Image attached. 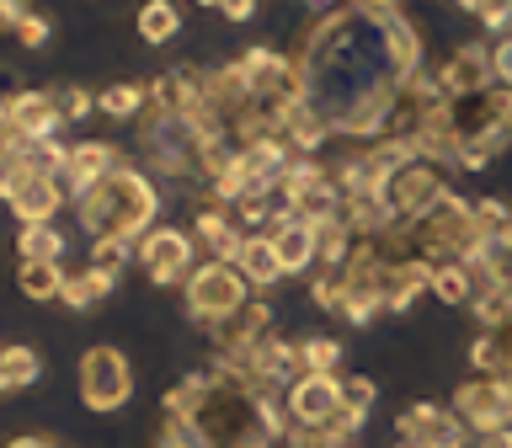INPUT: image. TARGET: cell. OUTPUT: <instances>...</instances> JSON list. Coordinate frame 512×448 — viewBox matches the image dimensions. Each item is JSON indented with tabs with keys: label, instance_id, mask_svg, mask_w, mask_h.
I'll return each instance as SVG.
<instances>
[{
	"label": "cell",
	"instance_id": "cell-5",
	"mask_svg": "<svg viewBox=\"0 0 512 448\" xmlns=\"http://www.w3.org/2000/svg\"><path fill=\"white\" fill-rule=\"evenodd\" d=\"M448 406H454L459 422L480 438V432L512 427V384H507V379H491V374H475V379L459 384Z\"/></svg>",
	"mask_w": 512,
	"mask_h": 448
},
{
	"label": "cell",
	"instance_id": "cell-35",
	"mask_svg": "<svg viewBox=\"0 0 512 448\" xmlns=\"http://www.w3.org/2000/svg\"><path fill=\"white\" fill-rule=\"evenodd\" d=\"M342 6L358 16V22H368V27H379L384 16H395L400 11V0H342Z\"/></svg>",
	"mask_w": 512,
	"mask_h": 448
},
{
	"label": "cell",
	"instance_id": "cell-18",
	"mask_svg": "<svg viewBox=\"0 0 512 448\" xmlns=\"http://www.w3.org/2000/svg\"><path fill=\"white\" fill-rule=\"evenodd\" d=\"M283 139L294 144V155H310V160H315V150H320V144H326V139H336V128H331V112L320 107L315 96H310V102H294V107L283 112Z\"/></svg>",
	"mask_w": 512,
	"mask_h": 448
},
{
	"label": "cell",
	"instance_id": "cell-14",
	"mask_svg": "<svg viewBox=\"0 0 512 448\" xmlns=\"http://www.w3.org/2000/svg\"><path fill=\"white\" fill-rule=\"evenodd\" d=\"M272 251H278V262H283V278H299V272H310L320 267V235H315V224H304L294 214H278L272 219Z\"/></svg>",
	"mask_w": 512,
	"mask_h": 448
},
{
	"label": "cell",
	"instance_id": "cell-26",
	"mask_svg": "<svg viewBox=\"0 0 512 448\" xmlns=\"http://www.w3.org/2000/svg\"><path fill=\"white\" fill-rule=\"evenodd\" d=\"M315 235H320V267L342 272V267H347V256H352V246H358V235H352L342 219H326V224H315Z\"/></svg>",
	"mask_w": 512,
	"mask_h": 448
},
{
	"label": "cell",
	"instance_id": "cell-20",
	"mask_svg": "<svg viewBox=\"0 0 512 448\" xmlns=\"http://www.w3.org/2000/svg\"><path fill=\"white\" fill-rule=\"evenodd\" d=\"M118 278L123 272H107V267H96V262H86L80 272H70V278H64V304H70V310H91V304H102L112 288H118Z\"/></svg>",
	"mask_w": 512,
	"mask_h": 448
},
{
	"label": "cell",
	"instance_id": "cell-15",
	"mask_svg": "<svg viewBox=\"0 0 512 448\" xmlns=\"http://www.w3.org/2000/svg\"><path fill=\"white\" fill-rule=\"evenodd\" d=\"M304 374V358H299V342H283V336H262L251 347V384L256 390H288Z\"/></svg>",
	"mask_w": 512,
	"mask_h": 448
},
{
	"label": "cell",
	"instance_id": "cell-34",
	"mask_svg": "<svg viewBox=\"0 0 512 448\" xmlns=\"http://www.w3.org/2000/svg\"><path fill=\"white\" fill-rule=\"evenodd\" d=\"M128 256H134V246H123V240H96V246H91V262L107 267V272H123Z\"/></svg>",
	"mask_w": 512,
	"mask_h": 448
},
{
	"label": "cell",
	"instance_id": "cell-19",
	"mask_svg": "<svg viewBox=\"0 0 512 448\" xmlns=\"http://www.w3.org/2000/svg\"><path fill=\"white\" fill-rule=\"evenodd\" d=\"M43 379V352L27 347V342H6L0 347V395H16L27 384Z\"/></svg>",
	"mask_w": 512,
	"mask_h": 448
},
{
	"label": "cell",
	"instance_id": "cell-33",
	"mask_svg": "<svg viewBox=\"0 0 512 448\" xmlns=\"http://www.w3.org/2000/svg\"><path fill=\"white\" fill-rule=\"evenodd\" d=\"M22 48H43L48 38H54V27H48V16H38V11H27L22 22H16V32H11Z\"/></svg>",
	"mask_w": 512,
	"mask_h": 448
},
{
	"label": "cell",
	"instance_id": "cell-44",
	"mask_svg": "<svg viewBox=\"0 0 512 448\" xmlns=\"http://www.w3.org/2000/svg\"><path fill=\"white\" fill-rule=\"evenodd\" d=\"M48 448H59V443H48Z\"/></svg>",
	"mask_w": 512,
	"mask_h": 448
},
{
	"label": "cell",
	"instance_id": "cell-36",
	"mask_svg": "<svg viewBox=\"0 0 512 448\" xmlns=\"http://www.w3.org/2000/svg\"><path fill=\"white\" fill-rule=\"evenodd\" d=\"M491 80L512 91V38H496L491 43Z\"/></svg>",
	"mask_w": 512,
	"mask_h": 448
},
{
	"label": "cell",
	"instance_id": "cell-9",
	"mask_svg": "<svg viewBox=\"0 0 512 448\" xmlns=\"http://www.w3.org/2000/svg\"><path fill=\"white\" fill-rule=\"evenodd\" d=\"M128 160H123V150L112 139H80V144H70V166H64V192L70 198H86L91 187H102L112 171H123Z\"/></svg>",
	"mask_w": 512,
	"mask_h": 448
},
{
	"label": "cell",
	"instance_id": "cell-43",
	"mask_svg": "<svg viewBox=\"0 0 512 448\" xmlns=\"http://www.w3.org/2000/svg\"><path fill=\"white\" fill-rule=\"evenodd\" d=\"M507 246H512V230H507Z\"/></svg>",
	"mask_w": 512,
	"mask_h": 448
},
{
	"label": "cell",
	"instance_id": "cell-10",
	"mask_svg": "<svg viewBox=\"0 0 512 448\" xmlns=\"http://www.w3.org/2000/svg\"><path fill=\"white\" fill-rule=\"evenodd\" d=\"M187 235H192V246H198L203 262H235L240 246H246V230L235 224V214L224 203H198Z\"/></svg>",
	"mask_w": 512,
	"mask_h": 448
},
{
	"label": "cell",
	"instance_id": "cell-31",
	"mask_svg": "<svg viewBox=\"0 0 512 448\" xmlns=\"http://www.w3.org/2000/svg\"><path fill=\"white\" fill-rule=\"evenodd\" d=\"M374 400H379V384H374V379H363V374L342 379V406H347V411L368 416V411H374Z\"/></svg>",
	"mask_w": 512,
	"mask_h": 448
},
{
	"label": "cell",
	"instance_id": "cell-12",
	"mask_svg": "<svg viewBox=\"0 0 512 448\" xmlns=\"http://www.w3.org/2000/svg\"><path fill=\"white\" fill-rule=\"evenodd\" d=\"M6 118L16 123V134H22L27 144H43V139H59L64 128V112L54 102V91H38V86H22L6 102Z\"/></svg>",
	"mask_w": 512,
	"mask_h": 448
},
{
	"label": "cell",
	"instance_id": "cell-17",
	"mask_svg": "<svg viewBox=\"0 0 512 448\" xmlns=\"http://www.w3.org/2000/svg\"><path fill=\"white\" fill-rule=\"evenodd\" d=\"M422 294H432V262H422V256H400V262H390V272H384V315L411 310Z\"/></svg>",
	"mask_w": 512,
	"mask_h": 448
},
{
	"label": "cell",
	"instance_id": "cell-27",
	"mask_svg": "<svg viewBox=\"0 0 512 448\" xmlns=\"http://www.w3.org/2000/svg\"><path fill=\"white\" fill-rule=\"evenodd\" d=\"M432 294L443 304H475V283H470V272H464V262L432 267Z\"/></svg>",
	"mask_w": 512,
	"mask_h": 448
},
{
	"label": "cell",
	"instance_id": "cell-4",
	"mask_svg": "<svg viewBox=\"0 0 512 448\" xmlns=\"http://www.w3.org/2000/svg\"><path fill=\"white\" fill-rule=\"evenodd\" d=\"M144 278L155 288H182L192 278V267H198V246H192L187 230H171V224H155L150 235L134 246Z\"/></svg>",
	"mask_w": 512,
	"mask_h": 448
},
{
	"label": "cell",
	"instance_id": "cell-23",
	"mask_svg": "<svg viewBox=\"0 0 512 448\" xmlns=\"http://www.w3.org/2000/svg\"><path fill=\"white\" fill-rule=\"evenodd\" d=\"M96 107H102L107 118H118V123L139 118V112L150 107V80H112V86L96 96Z\"/></svg>",
	"mask_w": 512,
	"mask_h": 448
},
{
	"label": "cell",
	"instance_id": "cell-42",
	"mask_svg": "<svg viewBox=\"0 0 512 448\" xmlns=\"http://www.w3.org/2000/svg\"><path fill=\"white\" fill-rule=\"evenodd\" d=\"M198 6H214V11H219V6H224V0H198Z\"/></svg>",
	"mask_w": 512,
	"mask_h": 448
},
{
	"label": "cell",
	"instance_id": "cell-7",
	"mask_svg": "<svg viewBox=\"0 0 512 448\" xmlns=\"http://www.w3.org/2000/svg\"><path fill=\"white\" fill-rule=\"evenodd\" d=\"M400 438L416 448H464L470 443V427L459 422L454 406H432V400H416V406L400 411Z\"/></svg>",
	"mask_w": 512,
	"mask_h": 448
},
{
	"label": "cell",
	"instance_id": "cell-8",
	"mask_svg": "<svg viewBox=\"0 0 512 448\" xmlns=\"http://www.w3.org/2000/svg\"><path fill=\"white\" fill-rule=\"evenodd\" d=\"M288 422L294 427H326L336 411H342V379L336 374H299L283 390Z\"/></svg>",
	"mask_w": 512,
	"mask_h": 448
},
{
	"label": "cell",
	"instance_id": "cell-38",
	"mask_svg": "<svg viewBox=\"0 0 512 448\" xmlns=\"http://www.w3.org/2000/svg\"><path fill=\"white\" fill-rule=\"evenodd\" d=\"M219 11L230 16V22H251V16H256V0H224Z\"/></svg>",
	"mask_w": 512,
	"mask_h": 448
},
{
	"label": "cell",
	"instance_id": "cell-30",
	"mask_svg": "<svg viewBox=\"0 0 512 448\" xmlns=\"http://www.w3.org/2000/svg\"><path fill=\"white\" fill-rule=\"evenodd\" d=\"M310 299H315L326 315H342V272L320 267L315 278H310Z\"/></svg>",
	"mask_w": 512,
	"mask_h": 448
},
{
	"label": "cell",
	"instance_id": "cell-37",
	"mask_svg": "<svg viewBox=\"0 0 512 448\" xmlns=\"http://www.w3.org/2000/svg\"><path fill=\"white\" fill-rule=\"evenodd\" d=\"M22 16H27V0H0V32H16Z\"/></svg>",
	"mask_w": 512,
	"mask_h": 448
},
{
	"label": "cell",
	"instance_id": "cell-39",
	"mask_svg": "<svg viewBox=\"0 0 512 448\" xmlns=\"http://www.w3.org/2000/svg\"><path fill=\"white\" fill-rule=\"evenodd\" d=\"M475 448H512V427H496V432H480Z\"/></svg>",
	"mask_w": 512,
	"mask_h": 448
},
{
	"label": "cell",
	"instance_id": "cell-41",
	"mask_svg": "<svg viewBox=\"0 0 512 448\" xmlns=\"http://www.w3.org/2000/svg\"><path fill=\"white\" fill-rule=\"evenodd\" d=\"M454 6H459V11H480L486 0H454Z\"/></svg>",
	"mask_w": 512,
	"mask_h": 448
},
{
	"label": "cell",
	"instance_id": "cell-32",
	"mask_svg": "<svg viewBox=\"0 0 512 448\" xmlns=\"http://www.w3.org/2000/svg\"><path fill=\"white\" fill-rule=\"evenodd\" d=\"M54 102L64 112V123H80L86 112H96V96L86 86H54Z\"/></svg>",
	"mask_w": 512,
	"mask_h": 448
},
{
	"label": "cell",
	"instance_id": "cell-6",
	"mask_svg": "<svg viewBox=\"0 0 512 448\" xmlns=\"http://www.w3.org/2000/svg\"><path fill=\"white\" fill-rule=\"evenodd\" d=\"M443 176H438V166L432 160H406L390 182H384V203H390V214L395 219H422L432 203L443 198Z\"/></svg>",
	"mask_w": 512,
	"mask_h": 448
},
{
	"label": "cell",
	"instance_id": "cell-25",
	"mask_svg": "<svg viewBox=\"0 0 512 448\" xmlns=\"http://www.w3.org/2000/svg\"><path fill=\"white\" fill-rule=\"evenodd\" d=\"M16 251H22V262H64L59 224H22L16 230Z\"/></svg>",
	"mask_w": 512,
	"mask_h": 448
},
{
	"label": "cell",
	"instance_id": "cell-11",
	"mask_svg": "<svg viewBox=\"0 0 512 448\" xmlns=\"http://www.w3.org/2000/svg\"><path fill=\"white\" fill-rule=\"evenodd\" d=\"M432 75H438L443 96H480V91L496 86V80H491V48L486 43H459Z\"/></svg>",
	"mask_w": 512,
	"mask_h": 448
},
{
	"label": "cell",
	"instance_id": "cell-3",
	"mask_svg": "<svg viewBox=\"0 0 512 448\" xmlns=\"http://www.w3.org/2000/svg\"><path fill=\"white\" fill-rule=\"evenodd\" d=\"M80 400H86V411L96 416H112L123 411L128 400H134V368L118 347H86L80 352Z\"/></svg>",
	"mask_w": 512,
	"mask_h": 448
},
{
	"label": "cell",
	"instance_id": "cell-1",
	"mask_svg": "<svg viewBox=\"0 0 512 448\" xmlns=\"http://www.w3.org/2000/svg\"><path fill=\"white\" fill-rule=\"evenodd\" d=\"M75 214H80V230L91 235V246L96 240L139 246V240L155 230L160 192H155V182L139 166H123V171H112L102 187H91L86 198H75Z\"/></svg>",
	"mask_w": 512,
	"mask_h": 448
},
{
	"label": "cell",
	"instance_id": "cell-16",
	"mask_svg": "<svg viewBox=\"0 0 512 448\" xmlns=\"http://www.w3.org/2000/svg\"><path fill=\"white\" fill-rule=\"evenodd\" d=\"M379 48H384V70L395 80L422 75V32H416V22L406 11H395L379 22Z\"/></svg>",
	"mask_w": 512,
	"mask_h": 448
},
{
	"label": "cell",
	"instance_id": "cell-28",
	"mask_svg": "<svg viewBox=\"0 0 512 448\" xmlns=\"http://www.w3.org/2000/svg\"><path fill=\"white\" fill-rule=\"evenodd\" d=\"M299 358H304V374H336L342 368V342L336 336H304Z\"/></svg>",
	"mask_w": 512,
	"mask_h": 448
},
{
	"label": "cell",
	"instance_id": "cell-2",
	"mask_svg": "<svg viewBox=\"0 0 512 448\" xmlns=\"http://www.w3.org/2000/svg\"><path fill=\"white\" fill-rule=\"evenodd\" d=\"M182 299H187V315L198 320L203 331H219L235 310H246L251 283L240 278L235 262H198L192 278L182 283Z\"/></svg>",
	"mask_w": 512,
	"mask_h": 448
},
{
	"label": "cell",
	"instance_id": "cell-29",
	"mask_svg": "<svg viewBox=\"0 0 512 448\" xmlns=\"http://www.w3.org/2000/svg\"><path fill=\"white\" fill-rule=\"evenodd\" d=\"M155 448H208V443H203V432L192 427V422H182V416H166V422H160V432H155Z\"/></svg>",
	"mask_w": 512,
	"mask_h": 448
},
{
	"label": "cell",
	"instance_id": "cell-13",
	"mask_svg": "<svg viewBox=\"0 0 512 448\" xmlns=\"http://www.w3.org/2000/svg\"><path fill=\"white\" fill-rule=\"evenodd\" d=\"M64 198H70V192H64V182L59 176H48V171H27L22 182H16L11 192H6V208L22 224H54V214L64 208Z\"/></svg>",
	"mask_w": 512,
	"mask_h": 448
},
{
	"label": "cell",
	"instance_id": "cell-24",
	"mask_svg": "<svg viewBox=\"0 0 512 448\" xmlns=\"http://www.w3.org/2000/svg\"><path fill=\"white\" fill-rule=\"evenodd\" d=\"M64 278H70V272H64V262H22L16 267V288H22L27 299H59L64 294Z\"/></svg>",
	"mask_w": 512,
	"mask_h": 448
},
{
	"label": "cell",
	"instance_id": "cell-22",
	"mask_svg": "<svg viewBox=\"0 0 512 448\" xmlns=\"http://www.w3.org/2000/svg\"><path fill=\"white\" fill-rule=\"evenodd\" d=\"M134 32L150 48H160V43H171L176 32H182V11H176L171 0H144L139 16H134Z\"/></svg>",
	"mask_w": 512,
	"mask_h": 448
},
{
	"label": "cell",
	"instance_id": "cell-21",
	"mask_svg": "<svg viewBox=\"0 0 512 448\" xmlns=\"http://www.w3.org/2000/svg\"><path fill=\"white\" fill-rule=\"evenodd\" d=\"M235 267H240V278H246L251 288L283 283V262H278V251H272L267 235H246V246H240V256H235Z\"/></svg>",
	"mask_w": 512,
	"mask_h": 448
},
{
	"label": "cell",
	"instance_id": "cell-40",
	"mask_svg": "<svg viewBox=\"0 0 512 448\" xmlns=\"http://www.w3.org/2000/svg\"><path fill=\"white\" fill-rule=\"evenodd\" d=\"M6 448H48V438H32V432H22V438H11Z\"/></svg>",
	"mask_w": 512,
	"mask_h": 448
}]
</instances>
